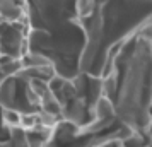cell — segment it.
<instances>
[{"label": "cell", "mask_w": 152, "mask_h": 147, "mask_svg": "<svg viewBox=\"0 0 152 147\" xmlns=\"http://www.w3.org/2000/svg\"><path fill=\"white\" fill-rule=\"evenodd\" d=\"M22 14H24L22 9L14 0H0V17H2V21L15 22L17 19H21Z\"/></svg>", "instance_id": "1"}]
</instances>
